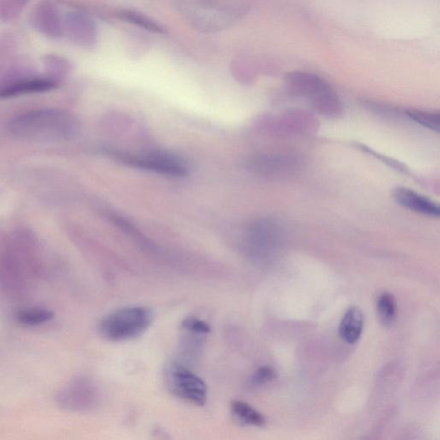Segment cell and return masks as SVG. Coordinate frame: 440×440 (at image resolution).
I'll return each mask as SVG.
<instances>
[{
  "mask_svg": "<svg viewBox=\"0 0 440 440\" xmlns=\"http://www.w3.org/2000/svg\"><path fill=\"white\" fill-rule=\"evenodd\" d=\"M15 137L38 143L67 142L76 137L81 124L71 113L62 109H36L19 115L9 124Z\"/></svg>",
  "mask_w": 440,
  "mask_h": 440,
  "instance_id": "1",
  "label": "cell"
},
{
  "mask_svg": "<svg viewBox=\"0 0 440 440\" xmlns=\"http://www.w3.org/2000/svg\"><path fill=\"white\" fill-rule=\"evenodd\" d=\"M249 4L240 1H183L177 10L192 28L214 33L228 29L247 14Z\"/></svg>",
  "mask_w": 440,
  "mask_h": 440,
  "instance_id": "2",
  "label": "cell"
},
{
  "mask_svg": "<svg viewBox=\"0 0 440 440\" xmlns=\"http://www.w3.org/2000/svg\"><path fill=\"white\" fill-rule=\"evenodd\" d=\"M151 321L153 313L146 307H125L106 316L100 322L99 331L109 341L131 340L145 332Z\"/></svg>",
  "mask_w": 440,
  "mask_h": 440,
  "instance_id": "3",
  "label": "cell"
},
{
  "mask_svg": "<svg viewBox=\"0 0 440 440\" xmlns=\"http://www.w3.org/2000/svg\"><path fill=\"white\" fill-rule=\"evenodd\" d=\"M121 160L136 168L148 170L170 177H184L188 173V167L183 158L166 151H150V153L131 156L119 155Z\"/></svg>",
  "mask_w": 440,
  "mask_h": 440,
  "instance_id": "4",
  "label": "cell"
},
{
  "mask_svg": "<svg viewBox=\"0 0 440 440\" xmlns=\"http://www.w3.org/2000/svg\"><path fill=\"white\" fill-rule=\"evenodd\" d=\"M168 386L174 396L188 403L204 406L207 400V388L206 384L188 371L187 368L180 365H174L170 368L168 374Z\"/></svg>",
  "mask_w": 440,
  "mask_h": 440,
  "instance_id": "5",
  "label": "cell"
},
{
  "mask_svg": "<svg viewBox=\"0 0 440 440\" xmlns=\"http://www.w3.org/2000/svg\"><path fill=\"white\" fill-rule=\"evenodd\" d=\"M303 160L297 154L287 153L256 155L247 161L252 172L266 177L291 176L301 169Z\"/></svg>",
  "mask_w": 440,
  "mask_h": 440,
  "instance_id": "6",
  "label": "cell"
},
{
  "mask_svg": "<svg viewBox=\"0 0 440 440\" xmlns=\"http://www.w3.org/2000/svg\"><path fill=\"white\" fill-rule=\"evenodd\" d=\"M278 241V230L274 224L261 220L250 226L245 235V245L253 259L261 261L274 252Z\"/></svg>",
  "mask_w": 440,
  "mask_h": 440,
  "instance_id": "7",
  "label": "cell"
},
{
  "mask_svg": "<svg viewBox=\"0 0 440 440\" xmlns=\"http://www.w3.org/2000/svg\"><path fill=\"white\" fill-rule=\"evenodd\" d=\"M64 32L79 46L92 47L97 41L96 24L86 14L78 11L67 15L64 20Z\"/></svg>",
  "mask_w": 440,
  "mask_h": 440,
  "instance_id": "8",
  "label": "cell"
},
{
  "mask_svg": "<svg viewBox=\"0 0 440 440\" xmlns=\"http://www.w3.org/2000/svg\"><path fill=\"white\" fill-rule=\"evenodd\" d=\"M284 83L291 93L308 98L309 100L331 87L319 76L303 71H293L287 74Z\"/></svg>",
  "mask_w": 440,
  "mask_h": 440,
  "instance_id": "9",
  "label": "cell"
},
{
  "mask_svg": "<svg viewBox=\"0 0 440 440\" xmlns=\"http://www.w3.org/2000/svg\"><path fill=\"white\" fill-rule=\"evenodd\" d=\"M34 28L48 36L58 37L64 32V20L58 9L50 3H43L32 14Z\"/></svg>",
  "mask_w": 440,
  "mask_h": 440,
  "instance_id": "10",
  "label": "cell"
},
{
  "mask_svg": "<svg viewBox=\"0 0 440 440\" xmlns=\"http://www.w3.org/2000/svg\"><path fill=\"white\" fill-rule=\"evenodd\" d=\"M393 195L396 202L408 209L432 217L439 216L440 209L437 203L411 189L397 188Z\"/></svg>",
  "mask_w": 440,
  "mask_h": 440,
  "instance_id": "11",
  "label": "cell"
},
{
  "mask_svg": "<svg viewBox=\"0 0 440 440\" xmlns=\"http://www.w3.org/2000/svg\"><path fill=\"white\" fill-rule=\"evenodd\" d=\"M56 83L47 78H21L0 86V98L39 93L55 89Z\"/></svg>",
  "mask_w": 440,
  "mask_h": 440,
  "instance_id": "12",
  "label": "cell"
},
{
  "mask_svg": "<svg viewBox=\"0 0 440 440\" xmlns=\"http://www.w3.org/2000/svg\"><path fill=\"white\" fill-rule=\"evenodd\" d=\"M310 102L314 111L326 118L336 119L343 116V102L331 87L312 98Z\"/></svg>",
  "mask_w": 440,
  "mask_h": 440,
  "instance_id": "13",
  "label": "cell"
},
{
  "mask_svg": "<svg viewBox=\"0 0 440 440\" xmlns=\"http://www.w3.org/2000/svg\"><path fill=\"white\" fill-rule=\"evenodd\" d=\"M364 326V317L362 310L352 306L344 314L340 324L341 338L348 343H355L362 336Z\"/></svg>",
  "mask_w": 440,
  "mask_h": 440,
  "instance_id": "14",
  "label": "cell"
},
{
  "mask_svg": "<svg viewBox=\"0 0 440 440\" xmlns=\"http://www.w3.org/2000/svg\"><path fill=\"white\" fill-rule=\"evenodd\" d=\"M231 412H233L235 418L241 424L255 427H263L265 425L264 417L256 409L250 407L247 404L242 403V401H233Z\"/></svg>",
  "mask_w": 440,
  "mask_h": 440,
  "instance_id": "15",
  "label": "cell"
},
{
  "mask_svg": "<svg viewBox=\"0 0 440 440\" xmlns=\"http://www.w3.org/2000/svg\"><path fill=\"white\" fill-rule=\"evenodd\" d=\"M377 312L379 320L383 324H392L397 317V302L392 294L384 293L379 296L377 302Z\"/></svg>",
  "mask_w": 440,
  "mask_h": 440,
  "instance_id": "16",
  "label": "cell"
},
{
  "mask_svg": "<svg viewBox=\"0 0 440 440\" xmlns=\"http://www.w3.org/2000/svg\"><path fill=\"white\" fill-rule=\"evenodd\" d=\"M409 119L418 123L420 126L430 129L431 131L439 132L440 116L439 113L420 111V110L411 109L405 111Z\"/></svg>",
  "mask_w": 440,
  "mask_h": 440,
  "instance_id": "17",
  "label": "cell"
},
{
  "mask_svg": "<svg viewBox=\"0 0 440 440\" xmlns=\"http://www.w3.org/2000/svg\"><path fill=\"white\" fill-rule=\"evenodd\" d=\"M54 317V314L47 310L29 309L18 313V320L25 325H38L43 324Z\"/></svg>",
  "mask_w": 440,
  "mask_h": 440,
  "instance_id": "18",
  "label": "cell"
},
{
  "mask_svg": "<svg viewBox=\"0 0 440 440\" xmlns=\"http://www.w3.org/2000/svg\"><path fill=\"white\" fill-rule=\"evenodd\" d=\"M121 17L125 19V20L131 22L132 25L139 26L143 29L150 30L151 32L164 34L165 30L158 25L156 22L151 20V19L143 16L140 13H135V11H123L121 13Z\"/></svg>",
  "mask_w": 440,
  "mask_h": 440,
  "instance_id": "19",
  "label": "cell"
},
{
  "mask_svg": "<svg viewBox=\"0 0 440 440\" xmlns=\"http://www.w3.org/2000/svg\"><path fill=\"white\" fill-rule=\"evenodd\" d=\"M275 378V371L269 366H263L258 369L252 377V383L254 385H261L270 382Z\"/></svg>",
  "mask_w": 440,
  "mask_h": 440,
  "instance_id": "20",
  "label": "cell"
},
{
  "mask_svg": "<svg viewBox=\"0 0 440 440\" xmlns=\"http://www.w3.org/2000/svg\"><path fill=\"white\" fill-rule=\"evenodd\" d=\"M48 64H49L50 70L59 74L63 75L69 70V64H68L67 62H64L62 59L55 58V57L51 60H48Z\"/></svg>",
  "mask_w": 440,
  "mask_h": 440,
  "instance_id": "21",
  "label": "cell"
},
{
  "mask_svg": "<svg viewBox=\"0 0 440 440\" xmlns=\"http://www.w3.org/2000/svg\"><path fill=\"white\" fill-rule=\"evenodd\" d=\"M20 7H22V3L19 2L18 6H9V4L7 3L6 6L0 7V10H1V14L5 15L6 18L13 17L15 15L18 13V11H20Z\"/></svg>",
  "mask_w": 440,
  "mask_h": 440,
  "instance_id": "22",
  "label": "cell"
}]
</instances>
